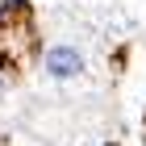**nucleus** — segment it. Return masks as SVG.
<instances>
[{"instance_id":"1","label":"nucleus","mask_w":146,"mask_h":146,"mask_svg":"<svg viewBox=\"0 0 146 146\" xmlns=\"http://www.w3.org/2000/svg\"><path fill=\"white\" fill-rule=\"evenodd\" d=\"M46 71L54 79H71V75L84 71V54H79L75 46H54V50L46 54Z\"/></svg>"}]
</instances>
